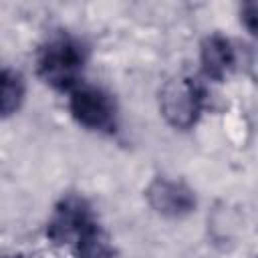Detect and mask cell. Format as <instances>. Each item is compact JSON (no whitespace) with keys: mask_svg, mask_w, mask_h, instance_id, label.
I'll use <instances>...</instances> for the list:
<instances>
[{"mask_svg":"<svg viewBox=\"0 0 258 258\" xmlns=\"http://www.w3.org/2000/svg\"><path fill=\"white\" fill-rule=\"evenodd\" d=\"M236 64V50L232 42L220 34L208 36L202 44V69L206 77L224 79Z\"/></svg>","mask_w":258,"mask_h":258,"instance_id":"obj_6","label":"cell"},{"mask_svg":"<svg viewBox=\"0 0 258 258\" xmlns=\"http://www.w3.org/2000/svg\"><path fill=\"white\" fill-rule=\"evenodd\" d=\"M204 87L191 77H175L161 89L159 105L169 125L177 129H189L204 107Z\"/></svg>","mask_w":258,"mask_h":258,"instance_id":"obj_3","label":"cell"},{"mask_svg":"<svg viewBox=\"0 0 258 258\" xmlns=\"http://www.w3.org/2000/svg\"><path fill=\"white\" fill-rule=\"evenodd\" d=\"M71 113L87 129L113 133L117 127V107L113 97L93 85H85L73 91L71 95Z\"/></svg>","mask_w":258,"mask_h":258,"instance_id":"obj_4","label":"cell"},{"mask_svg":"<svg viewBox=\"0 0 258 258\" xmlns=\"http://www.w3.org/2000/svg\"><path fill=\"white\" fill-rule=\"evenodd\" d=\"M87 50L83 42L67 32L50 36L38 52V75L54 89L69 91L83 75Z\"/></svg>","mask_w":258,"mask_h":258,"instance_id":"obj_2","label":"cell"},{"mask_svg":"<svg viewBox=\"0 0 258 258\" xmlns=\"http://www.w3.org/2000/svg\"><path fill=\"white\" fill-rule=\"evenodd\" d=\"M242 22H244L246 28L254 34V30H256V4H254V2H248V4L242 8Z\"/></svg>","mask_w":258,"mask_h":258,"instance_id":"obj_8","label":"cell"},{"mask_svg":"<svg viewBox=\"0 0 258 258\" xmlns=\"http://www.w3.org/2000/svg\"><path fill=\"white\" fill-rule=\"evenodd\" d=\"M147 200L157 214L167 218L187 216L196 208L194 191L185 183L167 177H157L147 187Z\"/></svg>","mask_w":258,"mask_h":258,"instance_id":"obj_5","label":"cell"},{"mask_svg":"<svg viewBox=\"0 0 258 258\" xmlns=\"http://www.w3.org/2000/svg\"><path fill=\"white\" fill-rule=\"evenodd\" d=\"M46 236L56 244H73L83 258H101L105 252V242L101 238L99 224L81 198H64L46 228Z\"/></svg>","mask_w":258,"mask_h":258,"instance_id":"obj_1","label":"cell"},{"mask_svg":"<svg viewBox=\"0 0 258 258\" xmlns=\"http://www.w3.org/2000/svg\"><path fill=\"white\" fill-rule=\"evenodd\" d=\"M24 81L20 73L0 67V117L16 113L24 101Z\"/></svg>","mask_w":258,"mask_h":258,"instance_id":"obj_7","label":"cell"}]
</instances>
